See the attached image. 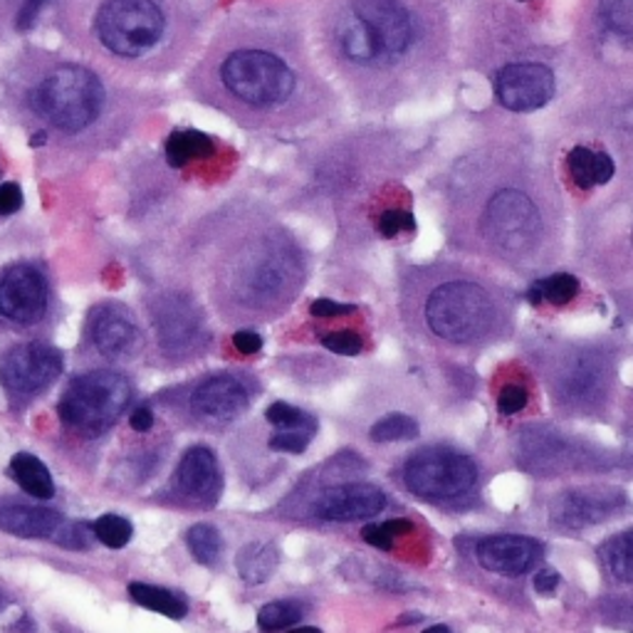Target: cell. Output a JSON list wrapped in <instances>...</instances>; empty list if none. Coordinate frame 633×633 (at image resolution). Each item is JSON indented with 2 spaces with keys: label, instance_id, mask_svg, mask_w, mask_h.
Returning a JSON list of instances; mask_svg holds the SVG:
<instances>
[{
  "label": "cell",
  "instance_id": "obj_15",
  "mask_svg": "<svg viewBox=\"0 0 633 633\" xmlns=\"http://www.w3.org/2000/svg\"><path fill=\"white\" fill-rule=\"evenodd\" d=\"M89 337L104 356L119 359V356L137 352L141 334L127 307L102 305L94 309L92 319H89Z\"/></svg>",
  "mask_w": 633,
  "mask_h": 633
},
{
  "label": "cell",
  "instance_id": "obj_1",
  "mask_svg": "<svg viewBox=\"0 0 633 633\" xmlns=\"http://www.w3.org/2000/svg\"><path fill=\"white\" fill-rule=\"evenodd\" d=\"M104 87L100 77L79 65H62L42 79L33 92V106L52 127L77 134L100 117Z\"/></svg>",
  "mask_w": 633,
  "mask_h": 633
},
{
  "label": "cell",
  "instance_id": "obj_48",
  "mask_svg": "<svg viewBox=\"0 0 633 633\" xmlns=\"http://www.w3.org/2000/svg\"><path fill=\"white\" fill-rule=\"evenodd\" d=\"M45 141V134H35V139H33V144H42Z\"/></svg>",
  "mask_w": 633,
  "mask_h": 633
},
{
  "label": "cell",
  "instance_id": "obj_47",
  "mask_svg": "<svg viewBox=\"0 0 633 633\" xmlns=\"http://www.w3.org/2000/svg\"><path fill=\"white\" fill-rule=\"evenodd\" d=\"M292 633H322L317 626H305V629H297V631H292Z\"/></svg>",
  "mask_w": 633,
  "mask_h": 633
},
{
  "label": "cell",
  "instance_id": "obj_29",
  "mask_svg": "<svg viewBox=\"0 0 633 633\" xmlns=\"http://www.w3.org/2000/svg\"><path fill=\"white\" fill-rule=\"evenodd\" d=\"M94 534H97V540L110 549H122L131 540L134 528L127 517L102 515L100 520L94 522Z\"/></svg>",
  "mask_w": 633,
  "mask_h": 633
},
{
  "label": "cell",
  "instance_id": "obj_18",
  "mask_svg": "<svg viewBox=\"0 0 633 633\" xmlns=\"http://www.w3.org/2000/svg\"><path fill=\"white\" fill-rule=\"evenodd\" d=\"M62 528V517L52 510H42V507L33 505H17L3 503L0 505V530L15 537L35 540V537H50Z\"/></svg>",
  "mask_w": 633,
  "mask_h": 633
},
{
  "label": "cell",
  "instance_id": "obj_28",
  "mask_svg": "<svg viewBox=\"0 0 633 633\" xmlns=\"http://www.w3.org/2000/svg\"><path fill=\"white\" fill-rule=\"evenodd\" d=\"M302 611L297 604L292 602H273L265 604L261 611H257V626L263 631H284L290 626H295L300 621Z\"/></svg>",
  "mask_w": 633,
  "mask_h": 633
},
{
  "label": "cell",
  "instance_id": "obj_46",
  "mask_svg": "<svg viewBox=\"0 0 633 633\" xmlns=\"http://www.w3.org/2000/svg\"><path fill=\"white\" fill-rule=\"evenodd\" d=\"M423 633H451V629H448V626H443V623H435V626L426 629Z\"/></svg>",
  "mask_w": 633,
  "mask_h": 633
},
{
  "label": "cell",
  "instance_id": "obj_8",
  "mask_svg": "<svg viewBox=\"0 0 633 633\" xmlns=\"http://www.w3.org/2000/svg\"><path fill=\"white\" fill-rule=\"evenodd\" d=\"M555 75L540 62H515L495 77V94L505 110L534 112L555 97Z\"/></svg>",
  "mask_w": 633,
  "mask_h": 633
},
{
  "label": "cell",
  "instance_id": "obj_10",
  "mask_svg": "<svg viewBox=\"0 0 633 633\" xmlns=\"http://www.w3.org/2000/svg\"><path fill=\"white\" fill-rule=\"evenodd\" d=\"M488 230L507 251H522L540 233V213L520 191H501L488 203Z\"/></svg>",
  "mask_w": 633,
  "mask_h": 633
},
{
  "label": "cell",
  "instance_id": "obj_41",
  "mask_svg": "<svg viewBox=\"0 0 633 633\" xmlns=\"http://www.w3.org/2000/svg\"><path fill=\"white\" fill-rule=\"evenodd\" d=\"M233 344L240 354H257L263 350V337L257 332H248V329H243V332H236Z\"/></svg>",
  "mask_w": 633,
  "mask_h": 633
},
{
  "label": "cell",
  "instance_id": "obj_44",
  "mask_svg": "<svg viewBox=\"0 0 633 633\" xmlns=\"http://www.w3.org/2000/svg\"><path fill=\"white\" fill-rule=\"evenodd\" d=\"M129 421H131V428H134V431H139V433H147L149 428L154 426V414H151L149 408L141 406V408H137V412L131 414Z\"/></svg>",
  "mask_w": 633,
  "mask_h": 633
},
{
  "label": "cell",
  "instance_id": "obj_36",
  "mask_svg": "<svg viewBox=\"0 0 633 633\" xmlns=\"http://www.w3.org/2000/svg\"><path fill=\"white\" fill-rule=\"evenodd\" d=\"M524 406H528V391H524L522 387H515V383L505 387L501 391V396H497V412H501L503 416L520 414Z\"/></svg>",
  "mask_w": 633,
  "mask_h": 633
},
{
  "label": "cell",
  "instance_id": "obj_22",
  "mask_svg": "<svg viewBox=\"0 0 633 633\" xmlns=\"http://www.w3.org/2000/svg\"><path fill=\"white\" fill-rule=\"evenodd\" d=\"M216 147L206 137V134L186 129L172 134V139L166 141V159L172 166H186L193 159H208Z\"/></svg>",
  "mask_w": 633,
  "mask_h": 633
},
{
  "label": "cell",
  "instance_id": "obj_21",
  "mask_svg": "<svg viewBox=\"0 0 633 633\" xmlns=\"http://www.w3.org/2000/svg\"><path fill=\"white\" fill-rule=\"evenodd\" d=\"M129 594L139 606H144V609H149V611L164 613V617H168V619H183L186 613H189V606H186L181 596H176L174 592H168V590H162V586L134 582V584H129Z\"/></svg>",
  "mask_w": 633,
  "mask_h": 633
},
{
  "label": "cell",
  "instance_id": "obj_5",
  "mask_svg": "<svg viewBox=\"0 0 633 633\" xmlns=\"http://www.w3.org/2000/svg\"><path fill=\"white\" fill-rule=\"evenodd\" d=\"M478 483V468L466 453L453 448H423L404 466V485L423 501L443 503L468 495Z\"/></svg>",
  "mask_w": 633,
  "mask_h": 633
},
{
  "label": "cell",
  "instance_id": "obj_11",
  "mask_svg": "<svg viewBox=\"0 0 633 633\" xmlns=\"http://www.w3.org/2000/svg\"><path fill=\"white\" fill-rule=\"evenodd\" d=\"M626 503V493L619 488H582L559 493L549 505V515L559 528L582 530L604 522L619 512Z\"/></svg>",
  "mask_w": 633,
  "mask_h": 633
},
{
  "label": "cell",
  "instance_id": "obj_40",
  "mask_svg": "<svg viewBox=\"0 0 633 633\" xmlns=\"http://www.w3.org/2000/svg\"><path fill=\"white\" fill-rule=\"evenodd\" d=\"M557 586H559L557 569L542 567L540 572L534 574V590H537V594H555Z\"/></svg>",
  "mask_w": 633,
  "mask_h": 633
},
{
  "label": "cell",
  "instance_id": "obj_3",
  "mask_svg": "<svg viewBox=\"0 0 633 633\" xmlns=\"http://www.w3.org/2000/svg\"><path fill=\"white\" fill-rule=\"evenodd\" d=\"M164 28V13L154 0H106L94 17L97 38L119 58L147 55L162 40Z\"/></svg>",
  "mask_w": 633,
  "mask_h": 633
},
{
  "label": "cell",
  "instance_id": "obj_2",
  "mask_svg": "<svg viewBox=\"0 0 633 633\" xmlns=\"http://www.w3.org/2000/svg\"><path fill=\"white\" fill-rule=\"evenodd\" d=\"M131 387L117 371H89L69 383L62 394L58 412L69 428L97 435L117 423L129 406Z\"/></svg>",
  "mask_w": 633,
  "mask_h": 633
},
{
  "label": "cell",
  "instance_id": "obj_4",
  "mask_svg": "<svg viewBox=\"0 0 633 633\" xmlns=\"http://www.w3.org/2000/svg\"><path fill=\"white\" fill-rule=\"evenodd\" d=\"M493 317L495 309L488 292L472 282L441 284L426 305V322L433 334L458 344L483 337Z\"/></svg>",
  "mask_w": 633,
  "mask_h": 633
},
{
  "label": "cell",
  "instance_id": "obj_7",
  "mask_svg": "<svg viewBox=\"0 0 633 633\" xmlns=\"http://www.w3.org/2000/svg\"><path fill=\"white\" fill-rule=\"evenodd\" d=\"M50 290L35 265H13L0 275V317L13 325H35L48 312Z\"/></svg>",
  "mask_w": 633,
  "mask_h": 633
},
{
  "label": "cell",
  "instance_id": "obj_37",
  "mask_svg": "<svg viewBox=\"0 0 633 633\" xmlns=\"http://www.w3.org/2000/svg\"><path fill=\"white\" fill-rule=\"evenodd\" d=\"M312 317H319V319H334V317H344V315H352L356 312L354 305H339L334 300H327V297H319L312 302Z\"/></svg>",
  "mask_w": 633,
  "mask_h": 633
},
{
  "label": "cell",
  "instance_id": "obj_42",
  "mask_svg": "<svg viewBox=\"0 0 633 633\" xmlns=\"http://www.w3.org/2000/svg\"><path fill=\"white\" fill-rule=\"evenodd\" d=\"M48 0H25L21 11H17V28L21 30H28L30 25L35 23V17L40 15V11L45 8Z\"/></svg>",
  "mask_w": 633,
  "mask_h": 633
},
{
  "label": "cell",
  "instance_id": "obj_16",
  "mask_svg": "<svg viewBox=\"0 0 633 633\" xmlns=\"http://www.w3.org/2000/svg\"><path fill=\"white\" fill-rule=\"evenodd\" d=\"M251 398L243 383L233 377H211L193 391L191 406L199 416L213 421H233L245 412Z\"/></svg>",
  "mask_w": 633,
  "mask_h": 633
},
{
  "label": "cell",
  "instance_id": "obj_6",
  "mask_svg": "<svg viewBox=\"0 0 633 633\" xmlns=\"http://www.w3.org/2000/svg\"><path fill=\"white\" fill-rule=\"evenodd\" d=\"M223 83L238 100L270 106L288 100L295 89V75L280 58L263 50H240L223 62Z\"/></svg>",
  "mask_w": 633,
  "mask_h": 633
},
{
  "label": "cell",
  "instance_id": "obj_13",
  "mask_svg": "<svg viewBox=\"0 0 633 633\" xmlns=\"http://www.w3.org/2000/svg\"><path fill=\"white\" fill-rule=\"evenodd\" d=\"M476 557L480 567L493 574L520 577L537 565L542 557V545L524 534H493L478 542Z\"/></svg>",
  "mask_w": 633,
  "mask_h": 633
},
{
  "label": "cell",
  "instance_id": "obj_20",
  "mask_svg": "<svg viewBox=\"0 0 633 633\" xmlns=\"http://www.w3.org/2000/svg\"><path fill=\"white\" fill-rule=\"evenodd\" d=\"M11 472L15 483L38 501H48V497L55 495V483H52L48 466L30 453H17L11 460Z\"/></svg>",
  "mask_w": 633,
  "mask_h": 633
},
{
  "label": "cell",
  "instance_id": "obj_45",
  "mask_svg": "<svg viewBox=\"0 0 633 633\" xmlns=\"http://www.w3.org/2000/svg\"><path fill=\"white\" fill-rule=\"evenodd\" d=\"M381 528L387 530V534H391V537H401V534L414 532V522H408V520H389V522H383Z\"/></svg>",
  "mask_w": 633,
  "mask_h": 633
},
{
  "label": "cell",
  "instance_id": "obj_27",
  "mask_svg": "<svg viewBox=\"0 0 633 633\" xmlns=\"http://www.w3.org/2000/svg\"><path fill=\"white\" fill-rule=\"evenodd\" d=\"M421 433V428L414 421L412 416L406 414H391L387 418H381L371 426V441L374 443H396V441H414Z\"/></svg>",
  "mask_w": 633,
  "mask_h": 633
},
{
  "label": "cell",
  "instance_id": "obj_31",
  "mask_svg": "<svg viewBox=\"0 0 633 633\" xmlns=\"http://www.w3.org/2000/svg\"><path fill=\"white\" fill-rule=\"evenodd\" d=\"M602 15L613 33L633 38V0H602Z\"/></svg>",
  "mask_w": 633,
  "mask_h": 633
},
{
  "label": "cell",
  "instance_id": "obj_26",
  "mask_svg": "<svg viewBox=\"0 0 633 633\" xmlns=\"http://www.w3.org/2000/svg\"><path fill=\"white\" fill-rule=\"evenodd\" d=\"M186 545H189L193 559L199 561V565H216V559L220 557V549H223V540H220V532L213 528V524H193L186 534Z\"/></svg>",
  "mask_w": 633,
  "mask_h": 633
},
{
  "label": "cell",
  "instance_id": "obj_17",
  "mask_svg": "<svg viewBox=\"0 0 633 633\" xmlns=\"http://www.w3.org/2000/svg\"><path fill=\"white\" fill-rule=\"evenodd\" d=\"M176 483L181 488V493L195 501H216L220 495V468L218 460L213 456V451L195 445V448L186 451V456L178 463L176 470Z\"/></svg>",
  "mask_w": 633,
  "mask_h": 633
},
{
  "label": "cell",
  "instance_id": "obj_24",
  "mask_svg": "<svg viewBox=\"0 0 633 633\" xmlns=\"http://www.w3.org/2000/svg\"><path fill=\"white\" fill-rule=\"evenodd\" d=\"M602 561L619 582L633 584V530L621 532L602 547Z\"/></svg>",
  "mask_w": 633,
  "mask_h": 633
},
{
  "label": "cell",
  "instance_id": "obj_38",
  "mask_svg": "<svg viewBox=\"0 0 633 633\" xmlns=\"http://www.w3.org/2000/svg\"><path fill=\"white\" fill-rule=\"evenodd\" d=\"M23 206V191L17 183L0 186V216H13Z\"/></svg>",
  "mask_w": 633,
  "mask_h": 633
},
{
  "label": "cell",
  "instance_id": "obj_33",
  "mask_svg": "<svg viewBox=\"0 0 633 633\" xmlns=\"http://www.w3.org/2000/svg\"><path fill=\"white\" fill-rule=\"evenodd\" d=\"M322 344L329 352L342 354V356H356L362 354L364 342L362 337L356 332H350V329H339V332H329L322 337Z\"/></svg>",
  "mask_w": 633,
  "mask_h": 633
},
{
  "label": "cell",
  "instance_id": "obj_9",
  "mask_svg": "<svg viewBox=\"0 0 633 633\" xmlns=\"http://www.w3.org/2000/svg\"><path fill=\"white\" fill-rule=\"evenodd\" d=\"M62 371V356L48 344H21L0 362V379L13 394L48 389Z\"/></svg>",
  "mask_w": 633,
  "mask_h": 633
},
{
  "label": "cell",
  "instance_id": "obj_14",
  "mask_svg": "<svg viewBox=\"0 0 633 633\" xmlns=\"http://www.w3.org/2000/svg\"><path fill=\"white\" fill-rule=\"evenodd\" d=\"M387 507V495L367 483H350L325 490L317 497L315 512L329 522H354L379 515Z\"/></svg>",
  "mask_w": 633,
  "mask_h": 633
},
{
  "label": "cell",
  "instance_id": "obj_35",
  "mask_svg": "<svg viewBox=\"0 0 633 633\" xmlns=\"http://www.w3.org/2000/svg\"><path fill=\"white\" fill-rule=\"evenodd\" d=\"M309 445L307 431H282L270 439V448L280 453H305Z\"/></svg>",
  "mask_w": 633,
  "mask_h": 633
},
{
  "label": "cell",
  "instance_id": "obj_23",
  "mask_svg": "<svg viewBox=\"0 0 633 633\" xmlns=\"http://www.w3.org/2000/svg\"><path fill=\"white\" fill-rule=\"evenodd\" d=\"M339 40H342L344 52L354 62H371L374 58L381 55L379 42L374 40L367 25H364L356 15L339 25Z\"/></svg>",
  "mask_w": 633,
  "mask_h": 633
},
{
  "label": "cell",
  "instance_id": "obj_12",
  "mask_svg": "<svg viewBox=\"0 0 633 633\" xmlns=\"http://www.w3.org/2000/svg\"><path fill=\"white\" fill-rule=\"evenodd\" d=\"M354 15L367 25L387 55H401L412 45V21L398 0H356Z\"/></svg>",
  "mask_w": 633,
  "mask_h": 633
},
{
  "label": "cell",
  "instance_id": "obj_39",
  "mask_svg": "<svg viewBox=\"0 0 633 633\" xmlns=\"http://www.w3.org/2000/svg\"><path fill=\"white\" fill-rule=\"evenodd\" d=\"M362 540L367 542V545L383 549V552L394 549V537H391V534H387V530H383L381 524H367V528L362 530Z\"/></svg>",
  "mask_w": 633,
  "mask_h": 633
},
{
  "label": "cell",
  "instance_id": "obj_34",
  "mask_svg": "<svg viewBox=\"0 0 633 633\" xmlns=\"http://www.w3.org/2000/svg\"><path fill=\"white\" fill-rule=\"evenodd\" d=\"M414 228H416V220L408 211L391 208V211H383L379 218V233L383 238H396L398 233H404V230H414Z\"/></svg>",
  "mask_w": 633,
  "mask_h": 633
},
{
  "label": "cell",
  "instance_id": "obj_25",
  "mask_svg": "<svg viewBox=\"0 0 633 633\" xmlns=\"http://www.w3.org/2000/svg\"><path fill=\"white\" fill-rule=\"evenodd\" d=\"M579 295V282L572 275H552L547 280H540L530 290V302L532 305H540L542 300L552 302V305H569Z\"/></svg>",
  "mask_w": 633,
  "mask_h": 633
},
{
  "label": "cell",
  "instance_id": "obj_19",
  "mask_svg": "<svg viewBox=\"0 0 633 633\" xmlns=\"http://www.w3.org/2000/svg\"><path fill=\"white\" fill-rule=\"evenodd\" d=\"M280 565V552L273 542H251L238 552L236 569L243 582L263 584L275 574Z\"/></svg>",
  "mask_w": 633,
  "mask_h": 633
},
{
  "label": "cell",
  "instance_id": "obj_30",
  "mask_svg": "<svg viewBox=\"0 0 633 633\" xmlns=\"http://www.w3.org/2000/svg\"><path fill=\"white\" fill-rule=\"evenodd\" d=\"M567 168H569V176H572V181L582 191H590L592 186H596V181H594L596 154L592 149L574 147L572 151H569V156H567Z\"/></svg>",
  "mask_w": 633,
  "mask_h": 633
},
{
  "label": "cell",
  "instance_id": "obj_43",
  "mask_svg": "<svg viewBox=\"0 0 633 633\" xmlns=\"http://www.w3.org/2000/svg\"><path fill=\"white\" fill-rule=\"evenodd\" d=\"M613 174H617V166H613L611 162V156L609 154H596V174H594V181L596 186H606L613 178Z\"/></svg>",
  "mask_w": 633,
  "mask_h": 633
},
{
  "label": "cell",
  "instance_id": "obj_32",
  "mask_svg": "<svg viewBox=\"0 0 633 633\" xmlns=\"http://www.w3.org/2000/svg\"><path fill=\"white\" fill-rule=\"evenodd\" d=\"M265 418L273 426L284 428V431H302L309 423V418L300 412V408L284 404V401H275V404L267 408Z\"/></svg>",
  "mask_w": 633,
  "mask_h": 633
}]
</instances>
